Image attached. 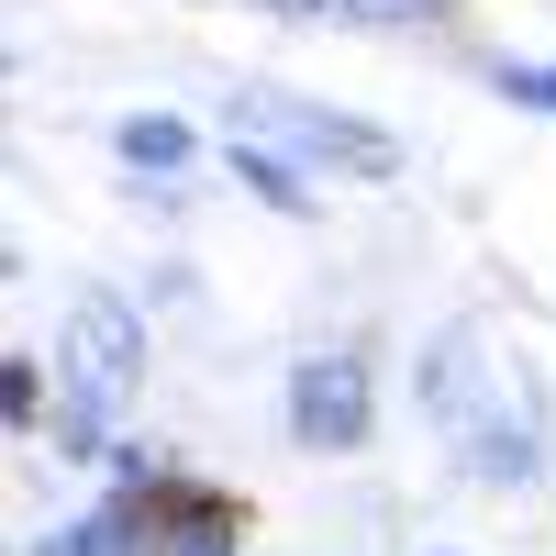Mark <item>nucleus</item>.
<instances>
[{"label": "nucleus", "mask_w": 556, "mask_h": 556, "mask_svg": "<svg viewBox=\"0 0 556 556\" xmlns=\"http://www.w3.org/2000/svg\"><path fill=\"white\" fill-rule=\"evenodd\" d=\"M290 424H301V445H356L367 434V367L356 356H312L290 379Z\"/></svg>", "instance_id": "7ed1b4c3"}, {"label": "nucleus", "mask_w": 556, "mask_h": 556, "mask_svg": "<svg viewBox=\"0 0 556 556\" xmlns=\"http://www.w3.org/2000/svg\"><path fill=\"white\" fill-rule=\"evenodd\" d=\"M123 513H134V545H146V556H235V534H245V513L223 490L146 479V468L123 479Z\"/></svg>", "instance_id": "f03ea898"}, {"label": "nucleus", "mask_w": 556, "mask_h": 556, "mask_svg": "<svg viewBox=\"0 0 556 556\" xmlns=\"http://www.w3.org/2000/svg\"><path fill=\"white\" fill-rule=\"evenodd\" d=\"M123 379H134V323L112 301H78L67 312V412H56V445H101Z\"/></svg>", "instance_id": "f257e3e1"}, {"label": "nucleus", "mask_w": 556, "mask_h": 556, "mask_svg": "<svg viewBox=\"0 0 556 556\" xmlns=\"http://www.w3.org/2000/svg\"><path fill=\"white\" fill-rule=\"evenodd\" d=\"M356 12H412V0H356Z\"/></svg>", "instance_id": "20e7f679"}]
</instances>
